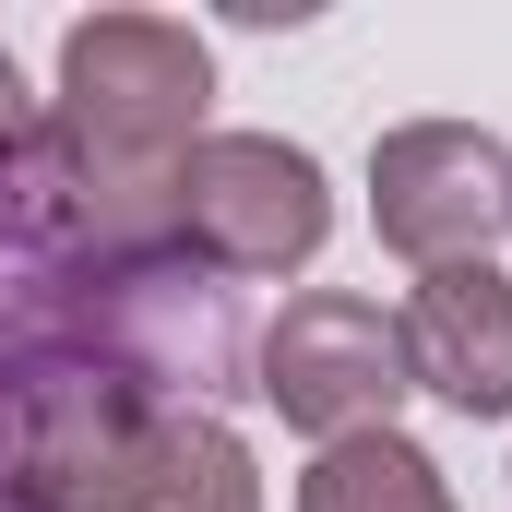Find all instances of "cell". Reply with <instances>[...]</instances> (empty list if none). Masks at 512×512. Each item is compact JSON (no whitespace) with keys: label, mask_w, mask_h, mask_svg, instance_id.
Wrapping results in <instances>:
<instances>
[{"label":"cell","mask_w":512,"mask_h":512,"mask_svg":"<svg viewBox=\"0 0 512 512\" xmlns=\"http://www.w3.org/2000/svg\"><path fill=\"white\" fill-rule=\"evenodd\" d=\"M286 512H465V501H453V477H441L429 441L370 429V441H322L298 465V501Z\"/></svg>","instance_id":"obj_8"},{"label":"cell","mask_w":512,"mask_h":512,"mask_svg":"<svg viewBox=\"0 0 512 512\" xmlns=\"http://www.w3.org/2000/svg\"><path fill=\"white\" fill-rule=\"evenodd\" d=\"M393 334H405V382L429 393V405H453L477 429L512 417V274L501 262L417 274L405 310H393Z\"/></svg>","instance_id":"obj_7"},{"label":"cell","mask_w":512,"mask_h":512,"mask_svg":"<svg viewBox=\"0 0 512 512\" xmlns=\"http://www.w3.org/2000/svg\"><path fill=\"white\" fill-rule=\"evenodd\" d=\"M36 120H48V96H36V84H24V60L0 48V155H12V143H24Z\"/></svg>","instance_id":"obj_10"},{"label":"cell","mask_w":512,"mask_h":512,"mask_svg":"<svg viewBox=\"0 0 512 512\" xmlns=\"http://www.w3.org/2000/svg\"><path fill=\"white\" fill-rule=\"evenodd\" d=\"M12 358H96L167 405H215L251 370L239 286L179 251V227H143L72 179L48 120L0 155V370Z\"/></svg>","instance_id":"obj_1"},{"label":"cell","mask_w":512,"mask_h":512,"mask_svg":"<svg viewBox=\"0 0 512 512\" xmlns=\"http://www.w3.org/2000/svg\"><path fill=\"white\" fill-rule=\"evenodd\" d=\"M370 227L405 274H453L512 239V143L477 120H393L370 143Z\"/></svg>","instance_id":"obj_6"},{"label":"cell","mask_w":512,"mask_h":512,"mask_svg":"<svg viewBox=\"0 0 512 512\" xmlns=\"http://www.w3.org/2000/svg\"><path fill=\"white\" fill-rule=\"evenodd\" d=\"M215 131V48L179 12H84L60 24V84H48V143L96 203L143 227H179V167Z\"/></svg>","instance_id":"obj_2"},{"label":"cell","mask_w":512,"mask_h":512,"mask_svg":"<svg viewBox=\"0 0 512 512\" xmlns=\"http://www.w3.org/2000/svg\"><path fill=\"white\" fill-rule=\"evenodd\" d=\"M167 393L96 358H12L0 370V512H143L167 453Z\"/></svg>","instance_id":"obj_3"},{"label":"cell","mask_w":512,"mask_h":512,"mask_svg":"<svg viewBox=\"0 0 512 512\" xmlns=\"http://www.w3.org/2000/svg\"><path fill=\"white\" fill-rule=\"evenodd\" d=\"M143 512H262L251 441H239L215 405H179V417H167V453H155V501H143Z\"/></svg>","instance_id":"obj_9"},{"label":"cell","mask_w":512,"mask_h":512,"mask_svg":"<svg viewBox=\"0 0 512 512\" xmlns=\"http://www.w3.org/2000/svg\"><path fill=\"white\" fill-rule=\"evenodd\" d=\"M334 239V179L286 131H203L179 167V251L215 286H286Z\"/></svg>","instance_id":"obj_4"},{"label":"cell","mask_w":512,"mask_h":512,"mask_svg":"<svg viewBox=\"0 0 512 512\" xmlns=\"http://www.w3.org/2000/svg\"><path fill=\"white\" fill-rule=\"evenodd\" d=\"M251 393L322 453V441H370L405 417V334H393L382 298H358V286H298L274 322H262L251 346Z\"/></svg>","instance_id":"obj_5"}]
</instances>
